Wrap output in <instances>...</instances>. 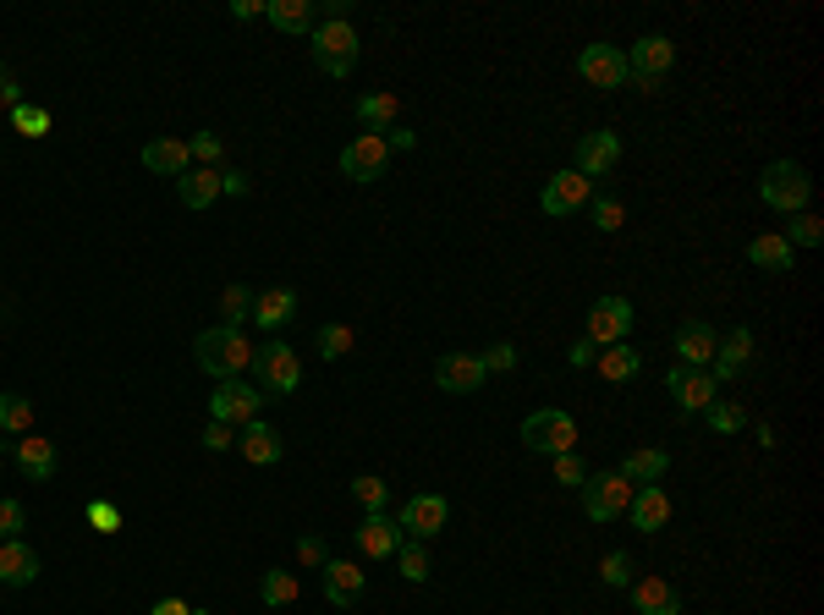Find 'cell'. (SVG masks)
<instances>
[{
	"instance_id": "obj_1",
	"label": "cell",
	"mask_w": 824,
	"mask_h": 615,
	"mask_svg": "<svg viewBox=\"0 0 824 615\" xmlns=\"http://www.w3.org/2000/svg\"><path fill=\"white\" fill-rule=\"evenodd\" d=\"M192 352H198V368H204V374H215V379H242V368L253 363L248 335H242V330H231V324L204 330V335L192 341Z\"/></svg>"
},
{
	"instance_id": "obj_2",
	"label": "cell",
	"mask_w": 824,
	"mask_h": 615,
	"mask_svg": "<svg viewBox=\"0 0 824 615\" xmlns=\"http://www.w3.org/2000/svg\"><path fill=\"white\" fill-rule=\"evenodd\" d=\"M248 368H253L264 402H286V396L303 385V357H298V346H286V341L253 346V363H248Z\"/></svg>"
},
{
	"instance_id": "obj_3",
	"label": "cell",
	"mask_w": 824,
	"mask_h": 615,
	"mask_svg": "<svg viewBox=\"0 0 824 615\" xmlns=\"http://www.w3.org/2000/svg\"><path fill=\"white\" fill-rule=\"evenodd\" d=\"M670 66H676V44H670L665 33H644V39L627 50V83H633L638 94H659L665 77H670Z\"/></svg>"
},
{
	"instance_id": "obj_4",
	"label": "cell",
	"mask_w": 824,
	"mask_h": 615,
	"mask_svg": "<svg viewBox=\"0 0 824 615\" xmlns=\"http://www.w3.org/2000/svg\"><path fill=\"white\" fill-rule=\"evenodd\" d=\"M759 192H764V204H770V209H781V215H803V209H809L814 181H809V170H803L797 159H775V165H764Z\"/></svg>"
},
{
	"instance_id": "obj_5",
	"label": "cell",
	"mask_w": 824,
	"mask_h": 615,
	"mask_svg": "<svg viewBox=\"0 0 824 615\" xmlns=\"http://www.w3.org/2000/svg\"><path fill=\"white\" fill-rule=\"evenodd\" d=\"M309 55H314V66L325 77H352V66H357V28L352 22H320L309 33Z\"/></svg>"
},
{
	"instance_id": "obj_6",
	"label": "cell",
	"mask_w": 824,
	"mask_h": 615,
	"mask_svg": "<svg viewBox=\"0 0 824 615\" xmlns=\"http://www.w3.org/2000/svg\"><path fill=\"white\" fill-rule=\"evenodd\" d=\"M572 440H577V424H572V413H561V407H539V413L522 418V446L539 451V457H566Z\"/></svg>"
},
{
	"instance_id": "obj_7",
	"label": "cell",
	"mask_w": 824,
	"mask_h": 615,
	"mask_svg": "<svg viewBox=\"0 0 824 615\" xmlns=\"http://www.w3.org/2000/svg\"><path fill=\"white\" fill-rule=\"evenodd\" d=\"M577 494H583V511H588L594 522H616V517H627V505H633V483H627L622 472H588Z\"/></svg>"
},
{
	"instance_id": "obj_8",
	"label": "cell",
	"mask_w": 824,
	"mask_h": 615,
	"mask_svg": "<svg viewBox=\"0 0 824 615\" xmlns=\"http://www.w3.org/2000/svg\"><path fill=\"white\" fill-rule=\"evenodd\" d=\"M259 407H264V390L259 385H248V379H215V396H209V418L215 424H253L259 418Z\"/></svg>"
},
{
	"instance_id": "obj_9",
	"label": "cell",
	"mask_w": 824,
	"mask_h": 615,
	"mask_svg": "<svg viewBox=\"0 0 824 615\" xmlns=\"http://www.w3.org/2000/svg\"><path fill=\"white\" fill-rule=\"evenodd\" d=\"M588 198H594V181H588V176H577V170H555V176L544 181V192H539V209L555 215V220H566V215L588 209Z\"/></svg>"
},
{
	"instance_id": "obj_10",
	"label": "cell",
	"mask_w": 824,
	"mask_h": 615,
	"mask_svg": "<svg viewBox=\"0 0 824 615\" xmlns=\"http://www.w3.org/2000/svg\"><path fill=\"white\" fill-rule=\"evenodd\" d=\"M341 170H346L352 181H379V176L390 170V144H385L379 133H357V138L341 149Z\"/></svg>"
},
{
	"instance_id": "obj_11",
	"label": "cell",
	"mask_w": 824,
	"mask_h": 615,
	"mask_svg": "<svg viewBox=\"0 0 824 615\" xmlns=\"http://www.w3.org/2000/svg\"><path fill=\"white\" fill-rule=\"evenodd\" d=\"M577 72L594 88H627V50H616V44H583Z\"/></svg>"
},
{
	"instance_id": "obj_12",
	"label": "cell",
	"mask_w": 824,
	"mask_h": 615,
	"mask_svg": "<svg viewBox=\"0 0 824 615\" xmlns=\"http://www.w3.org/2000/svg\"><path fill=\"white\" fill-rule=\"evenodd\" d=\"M446 522H451V505H446L440 494H413V500L401 505V522H396V528H401V539H418V544H429V539H435Z\"/></svg>"
},
{
	"instance_id": "obj_13",
	"label": "cell",
	"mask_w": 824,
	"mask_h": 615,
	"mask_svg": "<svg viewBox=\"0 0 824 615\" xmlns=\"http://www.w3.org/2000/svg\"><path fill=\"white\" fill-rule=\"evenodd\" d=\"M665 390L676 396L681 413H703V407L720 396V385L709 379V368H687V363H676V368L665 374Z\"/></svg>"
},
{
	"instance_id": "obj_14",
	"label": "cell",
	"mask_w": 824,
	"mask_h": 615,
	"mask_svg": "<svg viewBox=\"0 0 824 615\" xmlns=\"http://www.w3.org/2000/svg\"><path fill=\"white\" fill-rule=\"evenodd\" d=\"M633 335V303L627 298H599L588 308V341L594 346H616Z\"/></svg>"
},
{
	"instance_id": "obj_15",
	"label": "cell",
	"mask_w": 824,
	"mask_h": 615,
	"mask_svg": "<svg viewBox=\"0 0 824 615\" xmlns=\"http://www.w3.org/2000/svg\"><path fill=\"white\" fill-rule=\"evenodd\" d=\"M484 379H490V374H484V363H479L473 352H446V357L435 363V385H440L446 396H473Z\"/></svg>"
},
{
	"instance_id": "obj_16",
	"label": "cell",
	"mask_w": 824,
	"mask_h": 615,
	"mask_svg": "<svg viewBox=\"0 0 824 615\" xmlns=\"http://www.w3.org/2000/svg\"><path fill=\"white\" fill-rule=\"evenodd\" d=\"M715 346H720V335H715L709 319H681V324H676V363L709 368V363H715Z\"/></svg>"
},
{
	"instance_id": "obj_17",
	"label": "cell",
	"mask_w": 824,
	"mask_h": 615,
	"mask_svg": "<svg viewBox=\"0 0 824 615\" xmlns=\"http://www.w3.org/2000/svg\"><path fill=\"white\" fill-rule=\"evenodd\" d=\"M352 544H357L368 561H390V555H396V544H401V528H396L385 511H368V517L352 528Z\"/></svg>"
},
{
	"instance_id": "obj_18",
	"label": "cell",
	"mask_w": 824,
	"mask_h": 615,
	"mask_svg": "<svg viewBox=\"0 0 824 615\" xmlns=\"http://www.w3.org/2000/svg\"><path fill=\"white\" fill-rule=\"evenodd\" d=\"M572 159H577V176H605V170H616V159H622V138L616 133H583L577 138V149H572Z\"/></svg>"
},
{
	"instance_id": "obj_19",
	"label": "cell",
	"mask_w": 824,
	"mask_h": 615,
	"mask_svg": "<svg viewBox=\"0 0 824 615\" xmlns=\"http://www.w3.org/2000/svg\"><path fill=\"white\" fill-rule=\"evenodd\" d=\"M748 363H753V330H748V324H737L731 335H720L715 363H709V379H715V385H720V379H737Z\"/></svg>"
},
{
	"instance_id": "obj_20",
	"label": "cell",
	"mask_w": 824,
	"mask_h": 615,
	"mask_svg": "<svg viewBox=\"0 0 824 615\" xmlns=\"http://www.w3.org/2000/svg\"><path fill=\"white\" fill-rule=\"evenodd\" d=\"M237 451L253 461V467H275V461L286 457V440H281V429H270L264 418H253V424H242V435H237Z\"/></svg>"
},
{
	"instance_id": "obj_21",
	"label": "cell",
	"mask_w": 824,
	"mask_h": 615,
	"mask_svg": "<svg viewBox=\"0 0 824 615\" xmlns=\"http://www.w3.org/2000/svg\"><path fill=\"white\" fill-rule=\"evenodd\" d=\"M39 577V550L22 539H0V583L6 588H28Z\"/></svg>"
},
{
	"instance_id": "obj_22",
	"label": "cell",
	"mask_w": 824,
	"mask_h": 615,
	"mask_svg": "<svg viewBox=\"0 0 824 615\" xmlns=\"http://www.w3.org/2000/svg\"><path fill=\"white\" fill-rule=\"evenodd\" d=\"M627 517H633V528H638V533H659V528L670 522V494H665L659 483L633 489V505H627Z\"/></svg>"
},
{
	"instance_id": "obj_23",
	"label": "cell",
	"mask_w": 824,
	"mask_h": 615,
	"mask_svg": "<svg viewBox=\"0 0 824 615\" xmlns=\"http://www.w3.org/2000/svg\"><path fill=\"white\" fill-rule=\"evenodd\" d=\"M298 319V292L292 286H270V292H253V324L259 330H281Z\"/></svg>"
},
{
	"instance_id": "obj_24",
	"label": "cell",
	"mask_w": 824,
	"mask_h": 615,
	"mask_svg": "<svg viewBox=\"0 0 824 615\" xmlns=\"http://www.w3.org/2000/svg\"><path fill=\"white\" fill-rule=\"evenodd\" d=\"M11 457H17V467H22V472H28L33 483H44V478H55V467H61V457H55V446H50L44 435H22Z\"/></svg>"
},
{
	"instance_id": "obj_25",
	"label": "cell",
	"mask_w": 824,
	"mask_h": 615,
	"mask_svg": "<svg viewBox=\"0 0 824 615\" xmlns=\"http://www.w3.org/2000/svg\"><path fill=\"white\" fill-rule=\"evenodd\" d=\"M633 611L638 615H681V594L665 577H638L633 583Z\"/></svg>"
},
{
	"instance_id": "obj_26",
	"label": "cell",
	"mask_w": 824,
	"mask_h": 615,
	"mask_svg": "<svg viewBox=\"0 0 824 615\" xmlns=\"http://www.w3.org/2000/svg\"><path fill=\"white\" fill-rule=\"evenodd\" d=\"M264 17L281 33H314L320 28V6L314 0H264Z\"/></svg>"
},
{
	"instance_id": "obj_27",
	"label": "cell",
	"mask_w": 824,
	"mask_h": 615,
	"mask_svg": "<svg viewBox=\"0 0 824 615\" xmlns=\"http://www.w3.org/2000/svg\"><path fill=\"white\" fill-rule=\"evenodd\" d=\"M176 198H181L187 209H209V204L220 198V170H209V165L181 170V176H176Z\"/></svg>"
},
{
	"instance_id": "obj_28",
	"label": "cell",
	"mask_w": 824,
	"mask_h": 615,
	"mask_svg": "<svg viewBox=\"0 0 824 615\" xmlns=\"http://www.w3.org/2000/svg\"><path fill=\"white\" fill-rule=\"evenodd\" d=\"M320 572H325V600H330V605H341V611H346V605H357V600H363V572H357L352 561H325Z\"/></svg>"
},
{
	"instance_id": "obj_29",
	"label": "cell",
	"mask_w": 824,
	"mask_h": 615,
	"mask_svg": "<svg viewBox=\"0 0 824 615\" xmlns=\"http://www.w3.org/2000/svg\"><path fill=\"white\" fill-rule=\"evenodd\" d=\"M144 165L155 176H181V170H192V154L181 138H155V144H144Z\"/></svg>"
},
{
	"instance_id": "obj_30",
	"label": "cell",
	"mask_w": 824,
	"mask_h": 615,
	"mask_svg": "<svg viewBox=\"0 0 824 615\" xmlns=\"http://www.w3.org/2000/svg\"><path fill=\"white\" fill-rule=\"evenodd\" d=\"M665 467H670V457H665V451H655V446H638V451H627V457H622V478H627L633 489H644V483H659V478H665Z\"/></svg>"
},
{
	"instance_id": "obj_31",
	"label": "cell",
	"mask_w": 824,
	"mask_h": 615,
	"mask_svg": "<svg viewBox=\"0 0 824 615\" xmlns=\"http://www.w3.org/2000/svg\"><path fill=\"white\" fill-rule=\"evenodd\" d=\"M594 368H599L605 379H616V385H627V379H638V368H644V352H633L627 341H616V346H599V357H594Z\"/></svg>"
},
{
	"instance_id": "obj_32",
	"label": "cell",
	"mask_w": 824,
	"mask_h": 615,
	"mask_svg": "<svg viewBox=\"0 0 824 615\" xmlns=\"http://www.w3.org/2000/svg\"><path fill=\"white\" fill-rule=\"evenodd\" d=\"M748 264H759V270L781 275V270H792V242H786V237H775V231H764V237H753V242H748Z\"/></svg>"
},
{
	"instance_id": "obj_33",
	"label": "cell",
	"mask_w": 824,
	"mask_h": 615,
	"mask_svg": "<svg viewBox=\"0 0 824 615\" xmlns=\"http://www.w3.org/2000/svg\"><path fill=\"white\" fill-rule=\"evenodd\" d=\"M357 122L385 138V133L396 127V94H368V100H357Z\"/></svg>"
},
{
	"instance_id": "obj_34",
	"label": "cell",
	"mask_w": 824,
	"mask_h": 615,
	"mask_svg": "<svg viewBox=\"0 0 824 615\" xmlns=\"http://www.w3.org/2000/svg\"><path fill=\"white\" fill-rule=\"evenodd\" d=\"M396 572H401L407 583H429V572H435V566H429V550H424L418 539H401V544H396Z\"/></svg>"
},
{
	"instance_id": "obj_35",
	"label": "cell",
	"mask_w": 824,
	"mask_h": 615,
	"mask_svg": "<svg viewBox=\"0 0 824 615\" xmlns=\"http://www.w3.org/2000/svg\"><path fill=\"white\" fill-rule=\"evenodd\" d=\"M0 429L6 435H28L33 429V402L17 390H0Z\"/></svg>"
},
{
	"instance_id": "obj_36",
	"label": "cell",
	"mask_w": 824,
	"mask_h": 615,
	"mask_svg": "<svg viewBox=\"0 0 824 615\" xmlns=\"http://www.w3.org/2000/svg\"><path fill=\"white\" fill-rule=\"evenodd\" d=\"M259 600H264L270 611L292 605V600H298V577H292V572H275V566H270V572L259 577Z\"/></svg>"
},
{
	"instance_id": "obj_37",
	"label": "cell",
	"mask_w": 824,
	"mask_h": 615,
	"mask_svg": "<svg viewBox=\"0 0 824 615\" xmlns=\"http://www.w3.org/2000/svg\"><path fill=\"white\" fill-rule=\"evenodd\" d=\"M703 418H709L715 435H737V429H748V413H742L737 402H726V396H715V402L703 407Z\"/></svg>"
},
{
	"instance_id": "obj_38",
	"label": "cell",
	"mask_w": 824,
	"mask_h": 615,
	"mask_svg": "<svg viewBox=\"0 0 824 615\" xmlns=\"http://www.w3.org/2000/svg\"><path fill=\"white\" fill-rule=\"evenodd\" d=\"M352 500L363 505V517H368V511H385V505H390V483L374 478V472H363V478H352Z\"/></svg>"
},
{
	"instance_id": "obj_39",
	"label": "cell",
	"mask_w": 824,
	"mask_h": 615,
	"mask_svg": "<svg viewBox=\"0 0 824 615\" xmlns=\"http://www.w3.org/2000/svg\"><path fill=\"white\" fill-rule=\"evenodd\" d=\"M253 313V292L242 286V281H231L226 292H220V324H231V330H242V319Z\"/></svg>"
},
{
	"instance_id": "obj_40",
	"label": "cell",
	"mask_w": 824,
	"mask_h": 615,
	"mask_svg": "<svg viewBox=\"0 0 824 615\" xmlns=\"http://www.w3.org/2000/svg\"><path fill=\"white\" fill-rule=\"evenodd\" d=\"M6 116H11V127H17L22 138H44V133H50V111H39V105H28V100H22L17 111H6Z\"/></svg>"
},
{
	"instance_id": "obj_41",
	"label": "cell",
	"mask_w": 824,
	"mask_h": 615,
	"mask_svg": "<svg viewBox=\"0 0 824 615\" xmlns=\"http://www.w3.org/2000/svg\"><path fill=\"white\" fill-rule=\"evenodd\" d=\"M599 583H605V588H627V583H633V555H627V550H611V555L599 561Z\"/></svg>"
},
{
	"instance_id": "obj_42",
	"label": "cell",
	"mask_w": 824,
	"mask_h": 615,
	"mask_svg": "<svg viewBox=\"0 0 824 615\" xmlns=\"http://www.w3.org/2000/svg\"><path fill=\"white\" fill-rule=\"evenodd\" d=\"M786 242H792V248H820V242H824L820 215H809V209H803V215H792V231H786Z\"/></svg>"
},
{
	"instance_id": "obj_43",
	"label": "cell",
	"mask_w": 824,
	"mask_h": 615,
	"mask_svg": "<svg viewBox=\"0 0 824 615\" xmlns=\"http://www.w3.org/2000/svg\"><path fill=\"white\" fill-rule=\"evenodd\" d=\"M346 352H352V324H325V330H320V357L335 363V357H346Z\"/></svg>"
},
{
	"instance_id": "obj_44",
	"label": "cell",
	"mask_w": 824,
	"mask_h": 615,
	"mask_svg": "<svg viewBox=\"0 0 824 615\" xmlns=\"http://www.w3.org/2000/svg\"><path fill=\"white\" fill-rule=\"evenodd\" d=\"M588 215H594L599 231H622V220H627V209L616 198H588Z\"/></svg>"
},
{
	"instance_id": "obj_45",
	"label": "cell",
	"mask_w": 824,
	"mask_h": 615,
	"mask_svg": "<svg viewBox=\"0 0 824 615\" xmlns=\"http://www.w3.org/2000/svg\"><path fill=\"white\" fill-rule=\"evenodd\" d=\"M88 522H94V533H122V511L111 500H88Z\"/></svg>"
},
{
	"instance_id": "obj_46",
	"label": "cell",
	"mask_w": 824,
	"mask_h": 615,
	"mask_svg": "<svg viewBox=\"0 0 824 615\" xmlns=\"http://www.w3.org/2000/svg\"><path fill=\"white\" fill-rule=\"evenodd\" d=\"M479 363H484V374H511V368H517V346H511V341H494Z\"/></svg>"
},
{
	"instance_id": "obj_47",
	"label": "cell",
	"mask_w": 824,
	"mask_h": 615,
	"mask_svg": "<svg viewBox=\"0 0 824 615\" xmlns=\"http://www.w3.org/2000/svg\"><path fill=\"white\" fill-rule=\"evenodd\" d=\"M583 478H588V467L572 457V451H566V457H555V483H566V489H583Z\"/></svg>"
},
{
	"instance_id": "obj_48",
	"label": "cell",
	"mask_w": 824,
	"mask_h": 615,
	"mask_svg": "<svg viewBox=\"0 0 824 615\" xmlns=\"http://www.w3.org/2000/svg\"><path fill=\"white\" fill-rule=\"evenodd\" d=\"M187 154H192V159H204L209 170H220V138H215V133H198V138L187 144Z\"/></svg>"
},
{
	"instance_id": "obj_49",
	"label": "cell",
	"mask_w": 824,
	"mask_h": 615,
	"mask_svg": "<svg viewBox=\"0 0 824 615\" xmlns=\"http://www.w3.org/2000/svg\"><path fill=\"white\" fill-rule=\"evenodd\" d=\"M22 522H28V511H22L17 500H0V539H17Z\"/></svg>"
},
{
	"instance_id": "obj_50",
	"label": "cell",
	"mask_w": 824,
	"mask_h": 615,
	"mask_svg": "<svg viewBox=\"0 0 824 615\" xmlns=\"http://www.w3.org/2000/svg\"><path fill=\"white\" fill-rule=\"evenodd\" d=\"M298 561H303V566H325V561H330L325 539H314V533H303V539H298Z\"/></svg>"
},
{
	"instance_id": "obj_51",
	"label": "cell",
	"mask_w": 824,
	"mask_h": 615,
	"mask_svg": "<svg viewBox=\"0 0 824 615\" xmlns=\"http://www.w3.org/2000/svg\"><path fill=\"white\" fill-rule=\"evenodd\" d=\"M231 446H237L231 424H215V418H209V429H204V451H231Z\"/></svg>"
},
{
	"instance_id": "obj_52",
	"label": "cell",
	"mask_w": 824,
	"mask_h": 615,
	"mask_svg": "<svg viewBox=\"0 0 824 615\" xmlns=\"http://www.w3.org/2000/svg\"><path fill=\"white\" fill-rule=\"evenodd\" d=\"M0 105H6V111L22 105V88H17V72H11V66H0Z\"/></svg>"
},
{
	"instance_id": "obj_53",
	"label": "cell",
	"mask_w": 824,
	"mask_h": 615,
	"mask_svg": "<svg viewBox=\"0 0 824 615\" xmlns=\"http://www.w3.org/2000/svg\"><path fill=\"white\" fill-rule=\"evenodd\" d=\"M566 357H572V368H594V357H599V346H594V341L583 335V341H577V346H572Z\"/></svg>"
},
{
	"instance_id": "obj_54",
	"label": "cell",
	"mask_w": 824,
	"mask_h": 615,
	"mask_svg": "<svg viewBox=\"0 0 824 615\" xmlns=\"http://www.w3.org/2000/svg\"><path fill=\"white\" fill-rule=\"evenodd\" d=\"M220 192L242 198V192H248V176H242V170H226V176H220Z\"/></svg>"
},
{
	"instance_id": "obj_55",
	"label": "cell",
	"mask_w": 824,
	"mask_h": 615,
	"mask_svg": "<svg viewBox=\"0 0 824 615\" xmlns=\"http://www.w3.org/2000/svg\"><path fill=\"white\" fill-rule=\"evenodd\" d=\"M231 17H242V22L248 17H264V0H231Z\"/></svg>"
},
{
	"instance_id": "obj_56",
	"label": "cell",
	"mask_w": 824,
	"mask_h": 615,
	"mask_svg": "<svg viewBox=\"0 0 824 615\" xmlns=\"http://www.w3.org/2000/svg\"><path fill=\"white\" fill-rule=\"evenodd\" d=\"M385 144H396V149H413L418 138H413V133H401V127H390V133H385Z\"/></svg>"
},
{
	"instance_id": "obj_57",
	"label": "cell",
	"mask_w": 824,
	"mask_h": 615,
	"mask_svg": "<svg viewBox=\"0 0 824 615\" xmlns=\"http://www.w3.org/2000/svg\"><path fill=\"white\" fill-rule=\"evenodd\" d=\"M149 615H187V605H181V600H160Z\"/></svg>"
},
{
	"instance_id": "obj_58",
	"label": "cell",
	"mask_w": 824,
	"mask_h": 615,
	"mask_svg": "<svg viewBox=\"0 0 824 615\" xmlns=\"http://www.w3.org/2000/svg\"><path fill=\"white\" fill-rule=\"evenodd\" d=\"M187 615H209V611H187Z\"/></svg>"
}]
</instances>
